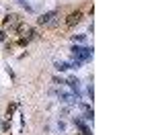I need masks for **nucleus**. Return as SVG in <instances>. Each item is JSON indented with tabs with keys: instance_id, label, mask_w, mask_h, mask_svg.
<instances>
[{
	"instance_id": "1",
	"label": "nucleus",
	"mask_w": 154,
	"mask_h": 135,
	"mask_svg": "<svg viewBox=\"0 0 154 135\" xmlns=\"http://www.w3.org/2000/svg\"><path fill=\"white\" fill-rule=\"evenodd\" d=\"M70 60H76V61L86 63V61L93 60V49H91V47H80V45H74V47L70 49Z\"/></svg>"
},
{
	"instance_id": "2",
	"label": "nucleus",
	"mask_w": 154,
	"mask_h": 135,
	"mask_svg": "<svg viewBox=\"0 0 154 135\" xmlns=\"http://www.w3.org/2000/svg\"><path fill=\"white\" fill-rule=\"evenodd\" d=\"M56 16H58V10L43 12V14L37 19V25H41V27H54V25H56Z\"/></svg>"
},
{
	"instance_id": "3",
	"label": "nucleus",
	"mask_w": 154,
	"mask_h": 135,
	"mask_svg": "<svg viewBox=\"0 0 154 135\" xmlns=\"http://www.w3.org/2000/svg\"><path fill=\"white\" fill-rule=\"evenodd\" d=\"M51 94H56V96H58L62 102H66V104H78V100H80L76 94H68V92H64V90H51Z\"/></svg>"
},
{
	"instance_id": "4",
	"label": "nucleus",
	"mask_w": 154,
	"mask_h": 135,
	"mask_svg": "<svg viewBox=\"0 0 154 135\" xmlns=\"http://www.w3.org/2000/svg\"><path fill=\"white\" fill-rule=\"evenodd\" d=\"M21 23H23V19H21L19 14H14V12H11V14H6V16H4V27H8L11 31H14Z\"/></svg>"
},
{
	"instance_id": "5",
	"label": "nucleus",
	"mask_w": 154,
	"mask_h": 135,
	"mask_svg": "<svg viewBox=\"0 0 154 135\" xmlns=\"http://www.w3.org/2000/svg\"><path fill=\"white\" fill-rule=\"evenodd\" d=\"M35 37H37V29H33V27H27V29L23 31V37L19 39V45H27V43H31Z\"/></svg>"
},
{
	"instance_id": "6",
	"label": "nucleus",
	"mask_w": 154,
	"mask_h": 135,
	"mask_svg": "<svg viewBox=\"0 0 154 135\" xmlns=\"http://www.w3.org/2000/svg\"><path fill=\"white\" fill-rule=\"evenodd\" d=\"M82 10H74V12H70L68 16H66V27H76V25L82 21Z\"/></svg>"
},
{
	"instance_id": "7",
	"label": "nucleus",
	"mask_w": 154,
	"mask_h": 135,
	"mask_svg": "<svg viewBox=\"0 0 154 135\" xmlns=\"http://www.w3.org/2000/svg\"><path fill=\"white\" fill-rule=\"evenodd\" d=\"M66 84L70 86V90H72V92H74V94H76L78 98L82 96V92H80V84H82V82H80V80H78L76 76H70V78L66 80Z\"/></svg>"
},
{
	"instance_id": "8",
	"label": "nucleus",
	"mask_w": 154,
	"mask_h": 135,
	"mask_svg": "<svg viewBox=\"0 0 154 135\" xmlns=\"http://www.w3.org/2000/svg\"><path fill=\"white\" fill-rule=\"evenodd\" d=\"M72 123H74V127L80 131V135H93V133H91V127H88V125H86L80 117H74V119H72Z\"/></svg>"
},
{
	"instance_id": "9",
	"label": "nucleus",
	"mask_w": 154,
	"mask_h": 135,
	"mask_svg": "<svg viewBox=\"0 0 154 135\" xmlns=\"http://www.w3.org/2000/svg\"><path fill=\"white\" fill-rule=\"evenodd\" d=\"M78 107H80V109H82V121H93V119H95V113H93V107H91V104H88V102H80V100H78Z\"/></svg>"
},
{
	"instance_id": "10",
	"label": "nucleus",
	"mask_w": 154,
	"mask_h": 135,
	"mask_svg": "<svg viewBox=\"0 0 154 135\" xmlns=\"http://www.w3.org/2000/svg\"><path fill=\"white\" fill-rule=\"evenodd\" d=\"M56 70L66 72V70H72V66H70V61H56Z\"/></svg>"
},
{
	"instance_id": "11",
	"label": "nucleus",
	"mask_w": 154,
	"mask_h": 135,
	"mask_svg": "<svg viewBox=\"0 0 154 135\" xmlns=\"http://www.w3.org/2000/svg\"><path fill=\"white\" fill-rule=\"evenodd\" d=\"M72 41L74 43H84L86 41V35H72Z\"/></svg>"
},
{
	"instance_id": "12",
	"label": "nucleus",
	"mask_w": 154,
	"mask_h": 135,
	"mask_svg": "<svg viewBox=\"0 0 154 135\" xmlns=\"http://www.w3.org/2000/svg\"><path fill=\"white\" fill-rule=\"evenodd\" d=\"M86 94H88V98L93 100V98H95V88H93V86H88V88H86Z\"/></svg>"
},
{
	"instance_id": "13",
	"label": "nucleus",
	"mask_w": 154,
	"mask_h": 135,
	"mask_svg": "<svg viewBox=\"0 0 154 135\" xmlns=\"http://www.w3.org/2000/svg\"><path fill=\"white\" fill-rule=\"evenodd\" d=\"M2 129H4V131H8V129H11V119H6V121L2 123Z\"/></svg>"
},
{
	"instance_id": "14",
	"label": "nucleus",
	"mask_w": 154,
	"mask_h": 135,
	"mask_svg": "<svg viewBox=\"0 0 154 135\" xmlns=\"http://www.w3.org/2000/svg\"><path fill=\"white\" fill-rule=\"evenodd\" d=\"M4 41H6V31L0 29V43H4Z\"/></svg>"
},
{
	"instance_id": "15",
	"label": "nucleus",
	"mask_w": 154,
	"mask_h": 135,
	"mask_svg": "<svg viewBox=\"0 0 154 135\" xmlns=\"http://www.w3.org/2000/svg\"><path fill=\"white\" fill-rule=\"evenodd\" d=\"M54 84H66V80H62L58 76H54Z\"/></svg>"
},
{
	"instance_id": "16",
	"label": "nucleus",
	"mask_w": 154,
	"mask_h": 135,
	"mask_svg": "<svg viewBox=\"0 0 154 135\" xmlns=\"http://www.w3.org/2000/svg\"><path fill=\"white\" fill-rule=\"evenodd\" d=\"M17 2H21V4H23V6H27V10H31V6H29V4H27V0H17Z\"/></svg>"
}]
</instances>
